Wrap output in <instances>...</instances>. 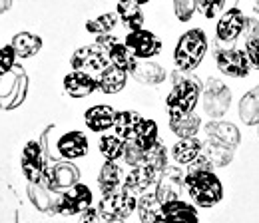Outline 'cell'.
I'll use <instances>...</instances> for the list:
<instances>
[{
    "instance_id": "30bf717a",
    "label": "cell",
    "mask_w": 259,
    "mask_h": 223,
    "mask_svg": "<svg viewBox=\"0 0 259 223\" xmlns=\"http://www.w3.org/2000/svg\"><path fill=\"white\" fill-rule=\"evenodd\" d=\"M186 190V173L180 167H165L156 184V197L160 199V203H171V201H180L182 193Z\"/></svg>"
},
{
    "instance_id": "4dcf8cb0",
    "label": "cell",
    "mask_w": 259,
    "mask_h": 223,
    "mask_svg": "<svg viewBox=\"0 0 259 223\" xmlns=\"http://www.w3.org/2000/svg\"><path fill=\"white\" fill-rule=\"evenodd\" d=\"M239 116L247 126H259V86H255L241 98Z\"/></svg>"
},
{
    "instance_id": "5b68a950",
    "label": "cell",
    "mask_w": 259,
    "mask_h": 223,
    "mask_svg": "<svg viewBox=\"0 0 259 223\" xmlns=\"http://www.w3.org/2000/svg\"><path fill=\"white\" fill-rule=\"evenodd\" d=\"M28 92V76L20 66H14L12 74L4 76L0 80V108L2 110H14L18 108Z\"/></svg>"
},
{
    "instance_id": "603a6c76",
    "label": "cell",
    "mask_w": 259,
    "mask_h": 223,
    "mask_svg": "<svg viewBox=\"0 0 259 223\" xmlns=\"http://www.w3.org/2000/svg\"><path fill=\"white\" fill-rule=\"evenodd\" d=\"M142 122H144V118L138 112H130V110L128 112H118L116 114V122H114L116 136L122 138L124 142H134Z\"/></svg>"
},
{
    "instance_id": "d6a6232c",
    "label": "cell",
    "mask_w": 259,
    "mask_h": 223,
    "mask_svg": "<svg viewBox=\"0 0 259 223\" xmlns=\"http://www.w3.org/2000/svg\"><path fill=\"white\" fill-rule=\"evenodd\" d=\"M201 126V120L197 114H188V116H182V118H169V127L176 136H180V140L184 138H195L197 129Z\"/></svg>"
},
{
    "instance_id": "60d3db41",
    "label": "cell",
    "mask_w": 259,
    "mask_h": 223,
    "mask_svg": "<svg viewBox=\"0 0 259 223\" xmlns=\"http://www.w3.org/2000/svg\"><path fill=\"white\" fill-rule=\"evenodd\" d=\"M224 2H226V0H195L197 8H199L207 18H213V16L224 8Z\"/></svg>"
},
{
    "instance_id": "f546056e",
    "label": "cell",
    "mask_w": 259,
    "mask_h": 223,
    "mask_svg": "<svg viewBox=\"0 0 259 223\" xmlns=\"http://www.w3.org/2000/svg\"><path fill=\"white\" fill-rule=\"evenodd\" d=\"M128 80V74L116 66H110L106 72H102L98 76V86L104 94H118L120 90H124Z\"/></svg>"
},
{
    "instance_id": "9a60e30c",
    "label": "cell",
    "mask_w": 259,
    "mask_h": 223,
    "mask_svg": "<svg viewBox=\"0 0 259 223\" xmlns=\"http://www.w3.org/2000/svg\"><path fill=\"white\" fill-rule=\"evenodd\" d=\"M245 26V16L239 8H231L222 16V20L218 22V32H215V40L220 42H235L237 36L243 32Z\"/></svg>"
},
{
    "instance_id": "4fadbf2b",
    "label": "cell",
    "mask_w": 259,
    "mask_h": 223,
    "mask_svg": "<svg viewBox=\"0 0 259 223\" xmlns=\"http://www.w3.org/2000/svg\"><path fill=\"white\" fill-rule=\"evenodd\" d=\"M126 46L136 58H152L156 54H160L162 50V40L148 30H136L130 32L126 36Z\"/></svg>"
},
{
    "instance_id": "7dc6e473",
    "label": "cell",
    "mask_w": 259,
    "mask_h": 223,
    "mask_svg": "<svg viewBox=\"0 0 259 223\" xmlns=\"http://www.w3.org/2000/svg\"><path fill=\"white\" fill-rule=\"evenodd\" d=\"M106 223H124L122 219H118V221H106Z\"/></svg>"
},
{
    "instance_id": "b9f144b4",
    "label": "cell",
    "mask_w": 259,
    "mask_h": 223,
    "mask_svg": "<svg viewBox=\"0 0 259 223\" xmlns=\"http://www.w3.org/2000/svg\"><path fill=\"white\" fill-rule=\"evenodd\" d=\"M245 56H247L249 64H253L255 68H259V40L245 42Z\"/></svg>"
},
{
    "instance_id": "2e32d148",
    "label": "cell",
    "mask_w": 259,
    "mask_h": 223,
    "mask_svg": "<svg viewBox=\"0 0 259 223\" xmlns=\"http://www.w3.org/2000/svg\"><path fill=\"white\" fill-rule=\"evenodd\" d=\"M160 175L162 173H158L156 169H152L146 163L144 165H138V167H132V171H130L128 175H126V180H124V188L128 191H132L134 195L136 193H142V191H146L148 188H152L154 184H158Z\"/></svg>"
},
{
    "instance_id": "7a4b0ae2",
    "label": "cell",
    "mask_w": 259,
    "mask_h": 223,
    "mask_svg": "<svg viewBox=\"0 0 259 223\" xmlns=\"http://www.w3.org/2000/svg\"><path fill=\"white\" fill-rule=\"evenodd\" d=\"M186 190L199 207H213L224 197V186L209 169H188Z\"/></svg>"
},
{
    "instance_id": "1f68e13d",
    "label": "cell",
    "mask_w": 259,
    "mask_h": 223,
    "mask_svg": "<svg viewBox=\"0 0 259 223\" xmlns=\"http://www.w3.org/2000/svg\"><path fill=\"white\" fill-rule=\"evenodd\" d=\"M118 16L124 22V26L132 32L142 30L144 26V12L140 8V4L134 2H118Z\"/></svg>"
},
{
    "instance_id": "e0dca14e",
    "label": "cell",
    "mask_w": 259,
    "mask_h": 223,
    "mask_svg": "<svg viewBox=\"0 0 259 223\" xmlns=\"http://www.w3.org/2000/svg\"><path fill=\"white\" fill-rule=\"evenodd\" d=\"M28 197L38 211L58 213V201H60L58 191H52L44 184H28Z\"/></svg>"
},
{
    "instance_id": "277c9868",
    "label": "cell",
    "mask_w": 259,
    "mask_h": 223,
    "mask_svg": "<svg viewBox=\"0 0 259 223\" xmlns=\"http://www.w3.org/2000/svg\"><path fill=\"white\" fill-rule=\"evenodd\" d=\"M134 209H138V199L126 188L104 195L98 203V211L106 221H118V219L124 221L134 213Z\"/></svg>"
},
{
    "instance_id": "8d00e7d4",
    "label": "cell",
    "mask_w": 259,
    "mask_h": 223,
    "mask_svg": "<svg viewBox=\"0 0 259 223\" xmlns=\"http://www.w3.org/2000/svg\"><path fill=\"white\" fill-rule=\"evenodd\" d=\"M144 163L150 165L152 169H156L158 173H162L163 169L167 167V150H165V146L160 140H158V144L152 150L146 152V161Z\"/></svg>"
},
{
    "instance_id": "83f0119b",
    "label": "cell",
    "mask_w": 259,
    "mask_h": 223,
    "mask_svg": "<svg viewBox=\"0 0 259 223\" xmlns=\"http://www.w3.org/2000/svg\"><path fill=\"white\" fill-rule=\"evenodd\" d=\"M199 154H201V142L197 138H184L171 150V156L180 165H192L199 158Z\"/></svg>"
},
{
    "instance_id": "d6986e66",
    "label": "cell",
    "mask_w": 259,
    "mask_h": 223,
    "mask_svg": "<svg viewBox=\"0 0 259 223\" xmlns=\"http://www.w3.org/2000/svg\"><path fill=\"white\" fill-rule=\"evenodd\" d=\"M201 158L205 159L211 167H226L227 163L233 161V150L229 146H224L218 140H207L201 144Z\"/></svg>"
},
{
    "instance_id": "f6af8a7d",
    "label": "cell",
    "mask_w": 259,
    "mask_h": 223,
    "mask_svg": "<svg viewBox=\"0 0 259 223\" xmlns=\"http://www.w3.org/2000/svg\"><path fill=\"white\" fill-rule=\"evenodd\" d=\"M12 6V0H0V14H4Z\"/></svg>"
},
{
    "instance_id": "ba28073f",
    "label": "cell",
    "mask_w": 259,
    "mask_h": 223,
    "mask_svg": "<svg viewBox=\"0 0 259 223\" xmlns=\"http://www.w3.org/2000/svg\"><path fill=\"white\" fill-rule=\"evenodd\" d=\"M96 44L108 54L112 66L124 70L126 74H134L136 66H138V60L136 56L130 52V48L126 44H122L118 38H114L112 34H104V36H98Z\"/></svg>"
},
{
    "instance_id": "ab89813d",
    "label": "cell",
    "mask_w": 259,
    "mask_h": 223,
    "mask_svg": "<svg viewBox=\"0 0 259 223\" xmlns=\"http://www.w3.org/2000/svg\"><path fill=\"white\" fill-rule=\"evenodd\" d=\"M174 8H176V16L182 22H188L194 16L197 4H195V0H174Z\"/></svg>"
},
{
    "instance_id": "d590c367",
    "label": "cell",
    "mask_w": 259,
    "mask_h": 223,
    "mask_svg": "<svg viewBox=\"0 0 259 223\" xmlns=\"http://www.w3.org/2000/svg\"><path fill=\"white\" fill-rule=\"evenodd\" d=\"M118 12H108V14H102V16H96L92 20L86 22V30L92 32V34H98V36H104V34H110V32L116 28L118 24Z\"/></svg>"
},
{
    "instance_id": "8992f818",
    "label": "cell",
    "mask_w": 259,
    "mask_h": 223,
    "mask_svg": "<svg viewBox=\"0 0 259 223\" xmlns=\"http://www.w3.org/2000/svg\"><path fill=\"white\" fill-rule=\"evenodd\" d=\"M70 64H72L74 72H84V74H88V76H92V74H102V72H106V70L112 66L108 54H106L98 44H90V46L78 48V50L72 54Z\"/></svg>"
},
{
    "instance_id": "7bdbcfd3",
    "label": "cell",
    "mask_w": 259,
    "mask_h": 223,
    "mask_svg": "<svg viewBox=\"0 0 259 223\" xmlns=\"http://www.w3.org/2000/svg\"><path fill=\"white\" fill-rule=\"evenodd\" d=\"M243 34H245V42H249V40H259V22L255 18H245Z\"/></svg>"
},
{
    "instance_id": "3957f363",
    "label": "cell",
    "mask_w": 259,
    "mask_h": 223,
    "mask_svg": "<svg viewBox=\"0 0 259 223\" xmlns=\"http://www.w3.org/2000/svg\"><path fill=\"white\" fill-rule=\"evenodd\" d=\"M205 50H207V38H205L203 32L197 30V28L186 32L180 38V42L176 46V54H174L178 68L182 72H192V70H195L199 66V62L203 60Z\"/></svg>"
},
{
    "instance_id": "f35d334b",
    "label": "cell",
    "mask_w": 259,
    "mask_h": 223,
    "mask_svg": "<svg viewBox=\"0 0 259 223\" xmlns=\"http://www.w3.org/2000/svg\"><path fill=\"white\" fill-rule=\"evenodd\" d=\"M16 58H18V56H16V52H14L12 46L0 48V76H6V74H10V72L14 70Z\"/></svg>"
},
{
    "instance_id": "e575fe53",
    "label": "cell",
    "mask_w": 259,
    "mask_h": 223,
    "mask_svg": "<svg viewBox=\"0 0 259 223\" xmlns=\"http://www.w3.org/2000/svg\"><path fill=\"white\" fill-rule=\"evenodd\" d=\"M98 148H100V154L108 161H116V159H120L124 156L126 142L122 138H118V136H104V138H100Z\"/></svg>"
},
{
    "instance_id": "9c48e42d",
    "label": "cell",
    "mask_w": 259,
    "mask_h": 223,
    "mask_svg": "<svg viewBox=\"0 0 259 223\" xmlns=\"http://www.w3.org/2000/svg\"><path fill=\"white\" fill-rule=\"evenodd\" d=\"M231 92L224 82L209 78L203 86V110L211 118H222L229 108Z\"/></svg>"
},
{
    "instance_id": "ffe728a7",
    "label": "cell",
    "mask_w": 259,
    "mask_h": 223,
    "mask_svg": "<svg viewBox=\"0 0 259 223\" xmlns=\"http://www.w3.org/2000/svg\"><path fill=\"white\" fill-rule=\"evenodd\" d=\"M64 88L72 98H86L100 86H98V78L94 76H88L84 72H70L64 78Z\"/></svg>"
},
{
    "instance_id": "5bb4252c",
    "label": "cell",
    "mask_w": 259,
    "mask_h": 223,
    "mask_svg": "<svg viewBox=\"0 0 259 223\" xmlns=\"http://www.w3.org/2000/svg\"><path fill=\"white\" fill-rule=\"evenodd\" d=\"M215 60H218V68L227 76L243 78L249 72V60H247L245 52H241V50L220 48V50H215Z\"/></svg>"
},
{
    "instance_id": "7402d4cb",
    "label": "cell",
    "mask_w": 259,
    "mask_h": 223,
    "mask_svg": "<svg viewBox=\"0 0 259 223\" xmlns=\"http://www.w3.org/2000/svg\"><path fill=\"white\" fill-rule=\"evenodd\" d=\"M205 133H207L211 140H218V142H222L224 146H229L231 150H235V148L239 146V142H241L239 129L233 126V124H229V122L213 120V122H209V124L205 126Z\"/></svg>"
},
{
    "instance_id": "52a82bcc",
    "label": "cell",
    "mask_w": 259,
    "mask_h": 223,
    "mask_svg": "<svg viewBox=\"0 0 259 223\" xmlns=\"http://www.w3.org/2000/svg\"><path fill=\"white\" fill-rule=\"evenodd\" d=\"M78 180H80V169L72 161H56V163L48 165L46 175L40 184H44L52 191L62 193V191L74 188L78 184Z\"/></svg>"
},
{
    "instance_id": "7c38bea8",
    "label": "cell",
    "mask_w": 259,
    "mask_h": 223,
    "mask_svg": "<svg viewBox=\"0 0 259 223\" xmlns=\"http://www.w3.org/2000/svg\"><path fill=\"white\" fill-rule=\"evenodd\" d=\"M92 207V191L84 184H76L74 188L60 193L58 213L62 215H82Z\"/></svg>"
},
{
    "instance_id": "bcb514c9",
    "label": "cell",
    "mask_w": 259,
    "mask_h": 223,
    "mask_svg": "<svg viewBox=\"0 0 259 223\" xmlns=\"http://www.w3.org/2000/svg\"><path fill=\"white\" fill-rule=\"evenodd\" d=\"M120 2H134V4H140V6H142V4H146L148 0H120Z\"/></svg>"
},
{
    "instance_id": "836d02e7",
    "label": "cell",
    "mask_w": 259,
    "mask_h": 223,
    "mask_svg": "<svg viewBox=\"0 0 259 223\" xmlns=\"http://www.w3.org/2000/svg\"><path fill=\"white\" fill-rule=\"evenodd\" d=\"M158 140H160L158 138V124L154 120H144L140 129H138V133H136L134 144H138L144 152H148L158 144Z\"/></svg>"
},
{
    "instance_id": "ac0fdd59",
    "label": "cell",
    "mask_w": 259,
    "mask_h": 223,
    "mask_svg": "<svg viewBox=\"0 0 259 223\" xmlns=\"http://www.w3.org/2000/svg\"><path fill=\"white\" fill-rule=\"evenodd\" d=\"M88 138L82 131H68L58 140V154L64 159H76L86 156Z\"/></svg>"
},
{
    "instance_id": "f1b7e54d",
    "label": "cell",
    "mask_w": 259,
    "mask_h": 223,
    "mask_svg": "<svg viewBox=\"0 0 259 223\" xmlns=\"http://www.w3.org/2000/svg\"><path fill=\"white\" fill-rule=\"evenodd\" d=\"M10 46L14 48L18 58H32L34 54H38L40 48H42V38L32 34V32H18L12 38Z\"/></svg>"
},
{
    "instance_id": "8fae6325",
    "label": "cell",
    "mask_w": 259,
    "mask_h": 223,
    "mask_svg": "<svg viewBox=\"0 0 259 223\" xmlns=\"http://www.w3.org/2000/svg\"><path fill=\"white\" fill-rule=\"evenodd\" d=\"M20 165H22V171H24L28 184H40L44 180L46 169H48V159L44 156L40 142H28L24 146Z\"/></svg>"
},
{
    "instance_id": "cb8c5ba5",
    "label": "cell",
    "mask_w": 259,
    "mask_h": 223,
    "mask_svg": "<svg viewBox=\"0 0 259 223\" xmlns=\"http://www.w3.org/2000/svg\"><path fill=\"white\" fill-rule=\"evenodd\" d=\"M138 215L142 223H163V205L156 193H146L138 199Z\"/></svg>"
},
{
    "instance_id": "74e56055",
    "label": "cell",
    "mask_w": 259,
    "mask_h": 223,
    "mask_svg": "<svg viewBox=\"0 0 259 223\" xmlns=\"http://www.w3.org/2000/svg\"><path fill=\"white\" fill-rule=\"evenodd\" d=\"M124 161L132 165V167H138V165H144V161H146V152L138 146V144H134V142H126V148H124Z\"/></svg>"
},
{
    "instance_id": "484cf974",
    "label": "cell",
    "mask_w": 259,
    "mask_h": 223,
    "mask_svg": "<svg viewBox=\"0 0 259 223\" xmlns=\"http://www.w3.org/2000/svg\"><path fill=\"white\" fill-rule=\"evenodd\" d=\"M134 80L140 82V84H146V86H158L165 80V70H163L160 64L150 62V60H144V62H138L136 70H134Z\"/></svg>"
},
{
    "instance_id": "44dd1931",
    "label": "cell",
    "mask_w": 259,
    "mask_h": 223,
    "mask_svg": "<svg viewBox=\"0 0 259 223\" xmlns=\"http://www.w3.org/2000/svg\"><path fill=\"white\" fill-rule=\"evenodd\" d=\"M163 223H199V215L192 203L180 199L163 205Z\"/></svg>"
},
{
    "instance_id": "4316f807",
    "label": "cell",
    "mask_w": 259,
    "mask_h": 223,
    "mask_svg": "<svg viewBox=\"0 0 259 223\" xmlns=\"http://www.w3.org/2000/svg\"><path fill=\"white\" fill-rule=\"evenodd\" d=\"M122 167L116 163V161H106L100 169V175H98V186L104 195L108 193H114L116 190H120V184H122Z\"/></svg>"
},
{
    "instance_id": "6da1fadb",
    "label": "cell",
    "mask_w": 259,
    "mask_h": 223,
    "mask_svg": "<svg viewBox=\"0 0 259 223\" xmlns=\"http://www.w3.org/2000/svg\"><path fill=\"white\" fill-rule=\"evenodd\" d=\"M174 88L165 100L169 118H182L192 114L201 94V82L190 76L188 72H176L174 76Z\"/></svg>"
},
{
    "instance_id": "d4e9b609",
    "label": "cell",
    "mask_w": 259,
    "mask_h": 223,
    "mask_svg": "<svg viewBox=\"0 0 259 223\" xmlns=\"http://www.w3.org/2000/svg\"><path fill=\"white\" fill-rule=\"evenodd\" d=\"M86 126L90 127L92 131H106L110 127H114L116 122V112L110 106H94L86 112L84 116Z\"/></svg>"
},
{
    "instance_id": "ee69618b",
    "label": "cell",
    "mask_w": 259,
    "mask_h": 223,
    "mask_svg": "<svg viewBox=\"0 0 259 223\" xmlns=\"http://www.w3.org/2000/svg\"><path fill=\"white\" fill-rule=\"evenodd\" d=\"M78 223H106V219L100 215L98 207H90L88 211H84V213L80 215Z\"/></svg>"
}]
</instances>
